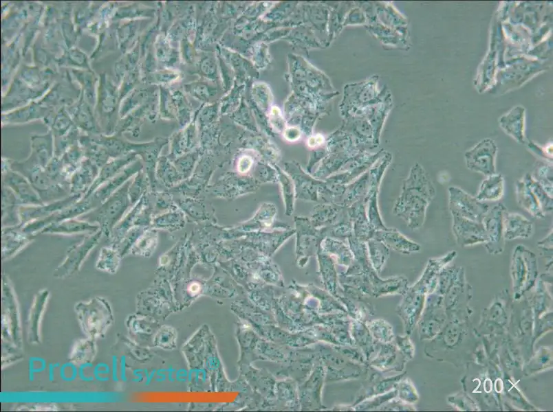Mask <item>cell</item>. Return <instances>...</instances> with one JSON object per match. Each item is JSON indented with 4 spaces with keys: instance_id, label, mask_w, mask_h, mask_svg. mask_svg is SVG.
I'll list each match as a JSON object with an SVG mask.
<instances>
[{
    "instance_id": "cell-1",
    "label": "cell",
    "mask_w": 553,
    "mask_h": 412,
    "mask_svg": "<svg viewBox=\"0 0 553 412\" xmlns=\"http://www.w3.org/2000/svg\"><path fill=\"white\" fill-rule=\"evenodd\" d=\"M435 195L436 190L429 174L416 163L403 181L393 213L402 218L409 228L418 229L424 223L426 209Z\"/></svg>"
},
{
    "instance_id": "cell-2",
    "label": "cell",
    "mask_w": 553,
    "mask_h": 412,
    "mask_svg": "<svg viewBox=\"0 0 553 412\" xmlns=\"http://www.w3.org/2000/svg\"><path fill=\"white\" fill-rule=\"evenodd\" d=\"M129 185V181H127L100 206L78 218L98 224L107 242L111 238L113 228L122 219L131 203L128 196Z\"/></svg>"
},
{
    "instance_id": "cell-3",
    "label": "cell",
    "mask_w": 553,
    "mask_h": 412,
    "mask_svg": "<svg viewBox=\"0 0 553 412\" xmlns=\"http://www.w3.org/2000/svg\"><path fill=\"white\" fill-rule=\"evenodd\" d=\"M10 162V168L28 179L45 204L63 199L70 195L69 189L54 183L48 177L45 168L26 165L19 161Z\"/></svg>"
},
{
    "instance_id": "cell-4",
    "label": "cell",
    "mask_w": 553,
    "mask_h": 412,
    "mask_svg": "<svg viewBox=\"0 0 553 412\" xmlns=\"http://www.w3.org/2000/svg\"><path fill=\"white\" fill-rule=\"evenodd\" d=\"M538 274L536 255L526 247L519 244L514 249L511 262V275L516 288L532 285Z\"/></svg>"
},
{
    "instance_id": "cell-5",
    "label": "cell",
    "mask_w": 553,
    "mask_h": 412,
    "mask_svg": "<svg viewBox=\"0 0 553 412\" xmlns=\"http://www.w3.org/2000/svg\"><path fill=\"white\" fill-rule=\"evenodd\" d=\"M448 194V209L451 215L455 214L482 222L490 208L488 205L478 201L458 187H449Z\"/></svg>"
},
{
    "instance_id": "cell-6",
    "label": "cell",
    "mask_w": 553,
    "mask_h": 412,
    "mask_svg": "<svg viewBox=\"0 0 553 412\" xmlns=\"http://www.w3.org/2000/svg\"><path fill=\"white\" fill-rule=\"evenodd\" d=\"M507 211L505 205L499 203L489 208L482 220L486 238L484 245L490 254H500L503 251V218Z\"/></svg>"
},
{
    "instance_id": "cell-7",
    "label": "cell",
    "mask_w": 553,
    "mask_h": 412,
    "mask_svg": "<svg viewBox=\"0 0 553 412\" xmlns=\"http://www.w3.org/2000/svg\"><path fill=\"white\" fill-rule=\"evenodd\" d=\"M102 237H103L102 233L98 230L85 237L79 244L71 246L67 249L64 261L55 270L54 276L64 277L78 271L84 260L98 245Z\"/></svg>"
},
{
    "instance_id": "cell-8",
    "label": "cell",
    "mask_w": 553,
    "mask_h": 412,
    "mask_svg": "<svg viewBox=\"0 0 553 412\" xmlns=\"http://www.w3.org/2000/svg\"><path fill=\"white\" fill-rule=\"evenodd\" d=\"M497 146L489 139H484L465 154L466 164L470 170L486 176L496 173Z\"/></svg>"
},
{
    "instance_id": "cell-9",
    "label": "cell",
    "mask_w": 553,
    "mask_h": 412,
    "mask_svg": "<svg viewBox=\"0 0 553 412\" xmlns=\"http://www.w3.org/2000/svg\"><path fill=\"white\" fill-rule=\"evenodd\" d=\"M1 183L12 191L20 205L45 204L28 179L19 172L10 168L1 170Z\"/></svg>"
},
{
    "instance_id": "cell-10",
    "label": "cell",
    "mask_w": 553,
    "mask_h": 412,
    "mask_svg": "<svg viewBox=\"0 0 553 412\" xmlns=\"http://www.w3.org/2000/svg\"><path fill=\"white\" fill-rule=\"evenodd\" d=\"M452 229L457 243L469 247L486 242V233L482 222L474 221L458 215L452 214Z\"/></svg>"
},
{
    "instance_id": "cell-11",
    "label": "cell",
    "mask_w": 553,
    "mask_h": 412,
    "mask_svg": "<svg viewBox=\"0 0 553 412\" xmlns=\"http://www.w3.org/2000/svg\"><path fill=\"white\" fill-rule=\"evenodd\" d=\"M83 197V195L70 194L63 199L42 205H20L19 208L20 225L23 227L28 222L45 218L75 203Z\"/></svg>"
},
{
    "instance_id": "cell-12",
    "label": "cell",
    "mask_w": 553,
    "mask_h": 412,
    "mask_svg": "<svg viewBox=\"0 0 553 412\" xmlns=\"http://www.w3.org/2000/svg\"><path fill=\"white\" fill-rule=\"evenodd\" d=\"M35 235L26 233L20 225L1 227V257L8 260L21 251L35 238Z\"/></svg>"
},
{
    "instance_id": "cell-13",
    "label": "cell",
    "mask_w": 553,
    "mask_h": 412,
    "mask_svg": "<svg viewBox=\"0 0 553 412\" xmlns=\"http://www.w3.org/2000/svg\"><path fill=\"white\" fill-rule=\"evenodd\" d=\"M99 170L100 168L89 159H83L70 177V194L84 196L97 177Z\"/></svg>"
},
{
    "instance_id": "cell-14",
    "label": "cell",
    "mask_w": 553,
    "mask_h": 412,
    "mask_svg": "<svg viewBox=\"0 0 553 412\" xmlns=\"http://www.w3.org/2000/svg\"><path fill=\"white\" fill-rule=\"evenodd\" d=\"M373 238L381 241L388 249L403 254L418 252L421 249L420 244L407 238L395 228L376 230Z\"/></svg>"
},
{
    "instance_id": "cell-15",
    "label": "cell",
    "mask_w": 553,
    "mask_h": 412,
    "mask_svg": "<svg viewBox=\"0 0 553 412\" xmlns=\"http://www.w3.org/2000/svg\"><path fill=\"white\" fill-rule=\"evenodd\" d=\"M298 229L297 251L299 254L313 251L320 246L325 236L323 229H317L307 218L299 217L296 221Z\"/></svg>"
},
{
    "instance_id": "cell-16",
    "label": "cell",
    "mask_w": 553,
    "mask_h": 412,
    "mask_svg": "<svg viewBox=\"0 0 553 412\" xmlns=\"http://www.w3.org/2000/svg\"><path fill=\"white\" fill-rule=\"evenodd\" d=\"M105 305L97 302L96 306L92 304L84 306L85 311L83 310L81 321L87 333L94 335L98 334L109 323L110 311Z\"/></svg>"
},
{
    "instance_id": "cell-17",
    "label": "cell",
    "mask_w": 553,
    "mask_h": 412,
    "mask_svg": "<svg viewBox=\"0 0 553 412\" xmlns=\"http://www.w3.org/2000/svg\"><path fill=\"white\" fill-rule=\"evenodd\" d=\"M100 230L98 224L91 223L78 218H72L51 224L43 228L39 233L70 235L83 233L89 234Z\"/></svg>"
},
{
    "instance_id": "cell-18",
    "label": "cell",
    "mask_w": 553,
    "mask_h": 412,
    "mask_svg": "<svg viewBox=\"0 0 553 412\" xmlns=\"http://www.w3.org/2000/svg\"><path fill=\"white\" fill-rule=\"evenodd\" d=\"M533 233L532 222L518 213H505L503 218V237L505 240L528 238Z\"/></svg>"
},
{
    "instance_id": "cell-19",
    "label": "cell",
    "mask_w": 553,
    "mask_h": 412,
    "mask_svg": "<svg viewBox=\"0 0 553 412\" xmlns=\"http://www.w3.org/2000/svg\"><path fill=\"white\" fill-rule=\"evenodd\" d=\"M135 168L125 167L116 176L100 185L89 197L97 207L105 201L113 192L124 185L129 178L134 174Z\"/></svg>"
},
{
    "instance_id": "cell-20",
    "label": "cell",
    "mask_w": 553,
    "mask_h": 412,
    "mask_svg": "<svg viewBox=\"0 0 553 412\" xmlns=\"http://www.w3.org/2000/svg\"><path fill=\"white\" fill-rule=\"evenodd\" d=\"M515 187L517 200L519 205L533 218L537 219L544 218L545 214L543 213L536 196L523 179L517 181Z\"/></svg>"
},
{
    "instance_id": "cell-21",
    "label": "cell",
    "mask_w": 553,
    "mask_h": 412,
    "mask_svg": "<svg viewBox=\"0 0 553 412\" xmlns=\"http://www.w3.org/2000/svg\"><path fill=\"white\" fill-rule=\"evenodd\" d=\"M1 227L20 225L19 208L20 205L12 191L2 185Z\"/></svg>"
},
{
    "instance_id": "cell-22",
    "label": "cell",
    "mask_w": 553,
    "mask_h": 412,
    "mask_svg": "<svg viewBox=\"0 0 553 412\" xmlns=\"http://www.w3.org/2000/svg\"><path fill=\"white\" fill-rule=\"evenodd\" d=\"M130 161L131 158L129 157H119L108 161L100 168L97 177L83 198L89 196L100 185L116 176L126 167Z\"/></svg>"
},
{
    "instance_id": "cell-23",
    "label": "cell",
    "mask_w": 553,
    "mask_h": 412,
    "mask_svg": "<svg viewBox=\"0 0 553 412\" xmlns=\"http://www.w3.org/2000/svg\"><path fill=\"white\" fill-rule=\"evenodd\" d=\"M504 192V178L500 174L488 176L481 183L475 198L481 201H496Z\"/></svg>"
},
{
    "instance_id": "cell-24",
    "label": "cell",
    "mask_w": 553,
    "mask_h": 412,
    "mask_svg": "<svg viewBox=\"0 0 553 412\" xmlns=\"http://www.w3.org/2000/svg\"><path fill=\"white\" fill-rule=\"evenodd\" d=\"M345 207L336 203L317 205L314 208L310 222L316 228L323 225H332L338 220Z\"/></svg>"
},
{
    "instance_id": "cell-25",
    "label": "cell",
    "mask_w": 553,
    "mask_h": 412,
    "mask_svg": "<svg viewBox=\"0 0 553 412\" xmlns=\"http://www.w3.org/2000/svg\"><path fill=\"white\" fill-rule=\"evenodd\" d=\"M122 257L111 245L101 248L96 267L100 271L115 273L118 271Z\"/></svg>"
},
{
    "instance_id": "cell-26",
    "label": "cell",
    "mask_w": 553,
    "mask_h": 412,
    "mask_svg": "<svg viewBox=\"0 0 553 412\" xmlns=\"http://www.w3.org/2000/svg\"><path fill=\"white\" fill-rule=\"evenodd\" d=\"M522 179L534 192L543 213L545 214L546 213L552 212L553 208L552 196L529 173H526Z\"/></svg>"
},
{
    "instance_id": "cell-27",
    "label": "cell",
    "mask_w": 553,
    "mask_h": 412,
    "mask_svg": "<svg viewBox=\"0 0 553 412\" xmlns=\"http://www.w3.org/2000/svg\"><path fill=\"white\" fill-rule=\"evenodd\" d=\"M532 177L552 196V165L539 163L534 168Z\"/></svg>"
},
{
    "instance_id": "cell-28",
    "label": "cell",
    "mask_w": 553,
    "mask_h": 412,
    "mask_svg": "<svg viewBox=\"0 0 553 412\" xmlns=\"http://www.w3.org/2000/svg\"><path fill=\"white\" fill-rule=\"evenodd\" d=\"M138 233V229L131 228L122 236L117 243L111 245L118 251L122 258L131 250L132 246L134 244Z\"/></svg>"
},
{
    "instance_id": "cell-29",
    "label": "cell",
    "mask_w": 553,
    "mask_h": 412,
    "mask_svg": "<svg viewBox=\"0 0 553 412\" xmlns=\"http://www.w3.org/2000/svg\"><path fill=\"white\" fill-rule=\"evenodd\" d=\"M538 247L543 251L552 252V231L547 237L538 242Z\"/></svg>"
},
{
    "instance_id": "cell-30",
    "label": "cell",
    "mask_w": 553,
    "mask_h": 412,
    "mask_svg": "<svg viewBox=\"0 0 553 412\" xmlns=\"http://www.w3.org/2000/svg\"><path fill=\"white\" fill-rule=\"evenodd\" d=\"M252 165V161L248 157H242L239 163V170L241 172H247Z\"/></svg>"
},
{
    "instance_id": "cell-31",
    "label": "cell",
    "mask_w": 553,
    "mask_h": 412,
    "mask_svg": "<svg viewBox=\"0 0 553 412\" xmlns=\"http://www.w3.org/2000/svg\"><path fill=\"white\" fill-rule=\"evenodd\" d=\"M189 290L192 293H196L199 290V286L197 284H192Z\"/></svg>"
}]
</instances>
